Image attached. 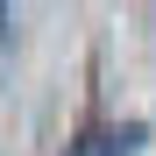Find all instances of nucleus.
<instances>
[]
</instances>
